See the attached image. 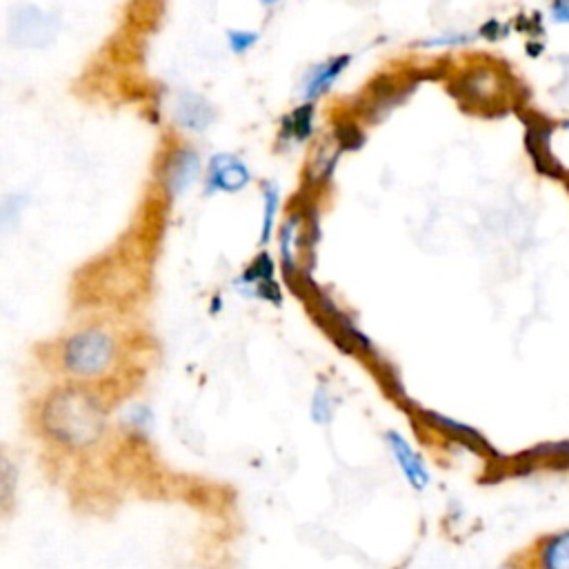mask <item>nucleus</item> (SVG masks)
<instances>
[{
	"instance_id": "nucleus-1",
	"label": "nucleus",
	"mask_w": 569,
	"mask_h": 569,
	"mask_svg": "<svg viewBox=\"0 0 569 569\" xmlns=\"http://www.w3.org/2000/svg\"><path fill=\"white\" fill-rule=\"evenodd\" d=\"M40 431L62 449L93 447L107 431L102 398L82 382H69L47 393L38 411Z\"/></svg>"
},
{
	"instance_id": "nucleus-2",
	"label": "nucleus",
	"mask_w": 569,
	"mask_h": 569,
	"mask_svg": "<svg viewBox=\"0 0 569 569\" xmlns=\"http://www.w3.org/2000/svg\"><path fill=\"white\" fill-rule=\"evenodd\" d=\"M122 358L120 338L104 327H82L67 333L56 349V362L71 382H98L113 373Z\"/></svg>"
},
{
	"instance_id": "nucleus-3",
	"label": "nucleus",
	"mask_w": 569,
	"mask_h": 569,
	"mask_svg": "<svg viewBox=\"0 0 569 569\" xmlns=\"http://www.w3.org/2000/svg\"><path fill=\"white\" fill-rule=\"evenodd\" d=\"M456 93L460 96V102L478 107V109H491L507 100V82L505 76L489 67L469 69L462 73L456 82Z\"/></svg>"
},
{
	"instance_id": "nucleus-4",
	"label": "nucleus",
	"mask_w": 569,
	"mask_h": 569,
	"mask_svg": "<svg viewBox=\"0 0 569 569\" xmlns=\"http://www.w3.org/2000/svg\"><path fill=\"white\" fill-rule=\"evenodd\" d=\"M385 442H387L393 460L398 462L405 480L416 491H422L429 485V471H427V465L422 462V458L413 451V447L398 431H387Z\"/></svg>"
},
{
	"instance_id": "nucleus-5",
	"label": "nucleus",
	"mask_w": 569,
	"mask_h": 569,
	"mask_svg": "<svg viewBox=\"0 0 569 569\" xmlns=\"http://www.w3.org/2000/svg\"><path fill=\"white\" fill-rule=\"evenodd\" d=\"M551 127L542 124V122H531L527 120V133H525V147L533 160V164L538 167L540 173L551 176V178H565L562 167L556 162L553 153H551Z\"/></svg>"
},
{
	"instance_id": "nucleus-6",
	"label": "nucleus",
	"mask_w": 569,
	"mask_h": 569,
	"mask_svg": "<svg viewBox=\"0 0 569 569\" xmlns=\"http://www.w3.org/2000/svg\"><path fill=\"white\" fill-rule=\"evenodd\" d=\"M249 178H251L249 169L244 167L242 160H238L233 156H227V153H220V156L211 158L207 187L213 189V191L233 193V191H240L249 182Z\"/></svg>"
},
{
	"instance_id": "nucleus-7",
	"label": "nucleus",
	"mask_w": 569,
	"mask_h": 569,
	"mask_svg": "<svg viewBox=\"0 0 569 569\" xmlns=\"http://www.w3.org/2000/svg\"><path fill=\"white\" fill-rule=\"evenodd\" d=\"M536 569H569V527L542 536L533 547Z\"/></svg>"
},
{
	"instance_id": "nucleus-8",
	"label": "nucleus",
	"mask_w": 569,
	"mask_h": 569,
	"mask_svg": "<svg viewBox=\"0 0 569 569\" xmlns=\"http://www.w3.org/2000/svg\"><path fill=\"white\" fill-rule=\"evenodd\" d=\"M200 171V162H198V153L189 151V149H180L171 156L167 171H164V180H167V189L173 196H180L182 191H187L191 187V182L198 178Z\"/></svg>"
},
{
	"instance_id": "nucleus-9",
	"label": "nucleus",
	"mask_w": 569,
	"mask_h": 569,
	"mask_svg": "<svg viewBox=\"0 0 569 569\" xmlns=\"http://www.w3.org/2000/svg\"><path fill=\"white\" fill-rule=\"evenodd\" d=\"M520 458L527 460L529 469H540V467L553 469V471L569 469V440L538 445L531 451H522Z\"/></svg>"
},
{
	"instance_id": "nucleus-10",
	"label": "nucleus",
	"mask_w": 569,
	"mask_h": 569,
	"mask_svg": "<svg viewBox=\"0 0 569 569\" xmlns=\"http://www.w3.org/2000/svg\"><path fill=\"white\" fill-rule=\"evenodd\" d=\"M13 24L18 27V42L22 44H44L51 38V20H47L33 7L22 9Z\"/></svg>"
},
{
	"instance_id": "nucleus-11",
	"label": "nucleus",
	"mask_w": 569,
	"mask_h": 569,
	"mask_svg": "<svg viewBox=\"0 0 569 569\" xmlns=\"http://www.w3.org/2000/svg\"><path fill=\"white\" fill-rule=\"evenodd\" d=\"M211 116L213 111L209 102L193 93H184L176 104V118L187 129H204L211 122Z\"/></svg>"
},
{
	"instance_id": "nucleus-12",
	"label": "nucleus",
	"mask_w": 569,
	"mask_h": 569,
	"mask_svg": "<svg viewBox=\"0 0 569 569\" xmlns=\"http://www.w3.org/2000/svg\"><path fill=\"white\" fill-rule=\"evenodd\" d=\"M347 64H349V56H340V58H331V60L322 62L320 67L311 69L307 76V84H305L307 98H316V96L325 93Z\"/></svg>"
},
{
	"instance_id": "nucleus-13",
	"label": "nucleus",
	"mask_w": 569,
	"mask_h": 569,
	"mask_svg": "<svg viewBox=\"0 0 569 569\" xmlns=\"http://www.w3.org/2000/svg\"><path fill=\"white\" fill-rule=\"evenodd\" d=\"M278 204H280V193L278 187L273 182L264 184V209H262V227H260V244L269 242L271 231H273V222H276V213H278Z\"/></svg>"
},
{
	"instance_id": "nucleus-14",
	"label": "nucleus",
	"mask_w": 569,
	"mask_h": 569,
	"mask_svg": "<svg viewBox=\"0 0 569 569\" xmlns=\"http://www.w3.org/2000/svg\"><path fill=\"white\" fill-rule=\"evenodd\" d=\"M287 131L293 136V140L302 142L311 136V124H313V107L311 104H302L298 107L287 120Z\"/></svg>"
},
{
	"instance_id": "nucleus-15",
	"label": "nucleus",
	"mask_w": 569,
	"mask_h": 569,
	"mask_svg": "<svg viewBox=\"0 0 569 569\" xmlns=\"http://www.w3.org/2000/svg\"><path fill=\"white\" fill-rule=\"evenodd\" d=\"M296 238H298V218H289L282 227V233H280V256H282V267L284 269H293Z\"/></svg>"
},
{
	"instance_id": "nucleus-16",
	"label": "nucleus",
	"mask_w": 569,
	"mask_h": 569,
	"mask_svg": "<svg viewBox=\"0 0 569 569\" xmlns=\"http://www.w3.org/2000/svg\"><path fill=\"white\" fill-rule=\"evenodd\" d=\"M331 416H333V398L327 391V387H318L311 398V420L316 425H327L331 422Z\"/></svg>"
},
{
	"instance_id": "nucleus-17",
	"label": "nucleus",
	"mask_w": 569,
	"mask_h": 569,
	"mask_svg": "<svg viewBox=\"0 0 569 569\" xmlns=\"http://www.w3.org/2000/svg\"><path fill=\"white\" fill-rule=\"evenodd\" d=\"M227 36H229V47L236 53L247 51L258 40V33H253V31H229Z\"/></svg>"
},
{
	"instance_id": "nucleus-18",
	"label": "nucleus",
	"mask_w": 569,
	"mask_h": 569,
	"mask_svg": "<svg viewBox=\"0 0 569 569\" xmlns=\"http://www.w3.org/2000/svg\"><path fill=\"white\" fill-rule=\"evenodd\" d=\"M336 138L340 142V147H358L360 140H362L356 124H338L336 127Z\"/></svg>"
},
{
	"instance_id": "nucleus-19",
	"label": "nucleus",
	"mask_w": 569,
	"mask_h": 569,
	"mask_svg": "<svg viewBox=\"0 0 569 569\" xmlns=\"http://www.w3.org/2000/svg\"><path fill=\"white\" fill-rule=\"evenodd\" d=\"M551 20L558 24H569V0H551Z\"/></svg>"
},
{
	"instance_id": "nucleus-20",
	"label": "nucleus",
	"mask_w": 569,
	"mask_h": 569,
	"mask_svg": "<svg viewBox=\"0 0 569 569\" xmlns=\"http://www.w3.org/2000/svg\"><path fill=\"white\" fill-rule=\"evenodd\" d=\"M480 33H482L485 38H489V40H496V38H502L505 27H502L498 20H489V22L480 29Z\"/></svg>"
},
{
	"instance_id": "nucleus-21",
	"label": "nucleus",
	"mask_w": 569,
	"mask_h": 569,
	"mask_svg": "<svg viewBox=\"0 0 569 569\" xmlns=\"http://www.w3.org/2000/svg\"><path fill=\"white\" fill-rule=\"evenodd\" d=\"M562 180H565V184H567V189H569V173H565V178H562Z\"/></svg>"
},
{
	"instance_id": "nucleus-22",
	"label": "nucleus",
	"mask_w": 569,
	"mask_h": 569,
	"mask_svg": "<svg viewBox=\"0 0 569 569\" xmlns=\"http://www.w3.org/2000/svg\"><path fill=\"white\" fill-rule=\"evenodd\" d=\"M262 2H276V0H262Z\"/></svg>"
}]
</instances>
